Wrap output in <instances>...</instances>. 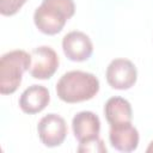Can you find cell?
<instances>
[{
    "label": "cell",
    "mask_w": 153,
    "mask_h": 153,
    "mask_svg": "<svg viewBox=\"0 0 153 153\" xmlns=\"http://www.w3.org/2000/svg\"><path fill=\"white\" fill-rule=\"evenodd\" d=\"M98 78L84 71H69L56 82L57 97L65 103H80L92 99L99 91Z\"/></svg>",
    "instance_id": "6da1fadb"
},
{
    "label": "cell",
    "mask_w": 153,
    "mask_h": 153,
    "mask_svg": "<svg viewBox=\"0 0 153 153\" xmlns=\"http://www.w3.org/2000/svg\"><path fill=\"white\" fill-rule=\"evenodd\" d=\"M74 13L73 0H43L33 13V23L42 33L56 35Z\"/></svg>",
    "instance_id": "7a4b0ae2"
},
{
    "label": "cell",
    "mask_w": 153,
    "mask_h": 153,
    "mask_svg": "<svg viewBox=\"0 0 153 153\" xmlns=\"http://www.w3.org/2000/svg\"><path fill=\"white\" fill-rule=\"evenodd\" d=\"M30 65L31 55L25 50L16 49L4 54L0 59V93H14Z\"/></svg>",
    "instance_id": "3957f363"
},
{
    "label": "cell",
    "mask_w": 153,
    "mask_h": 153,
    "mask_svg": "<svg viewBox=\"0 0 153 153\" xmlns=\"http://www.w3.org/2000/svg\"><path fill=\"white\" fill-rule=\"evenodd\" d=\"M108 84L115 90H129L137 80V69L128 59H115L106 67Z\"/></svg>",
    "instance_id": "277c9868"
},
{
    "label": "cell",
    "mask_w": 153,
    "mask_h": 153,
    "mask_svg": "<svg viewBox=\"0 0 153 153\" xmlns=\"http://www.w3.org/2000/svg\"><path fill=\"white\" fill-rule=\"evenodd\" d=\"M31 65L29 72L32 78L45 80L51 78L59 68V56L56 51L47 45H41L31 50Z\"/></svg>",
    "instance_id": "5b68a950"
},
{
    "label": "cell",
    "mask_w": 153,
    "mask_h": 153,
    "mask_svg": "<svg viewBox=\"0 0 153 153\" xmlns=\"http://www.w3.org/2000/svg\"><path fill=\"white\" fill-rule=\"evenodd\" d=\"M37 133L41 142L47 147L60 146L67 136V124L63 117L56 114L43 116L37 124Z\"/></svg>",
    "instance_id": "8992f818"
},
{
    "label": "cell",
    "mask_w": 153,
    "mask_h": 153,
    "mask_svg": "<svg viewBox=\"0 0 153 153\" xmlns=\"http://www.w3.org/2000/svg\"><path fill=\"white\" fill-rule=\"evenodd\" d=\"M62 50L71 61L82 62L91 57L93 44L86 33L81 31H71L62 38Z\"/></svg>",
    "instance_id": "52a82bcc"
},
{
    "label": "cell",
    "mask_w": 153,
    "mask_h": 153,
    "mask_svg": "<svg viewBox=\"0 0 153 153\" xmlns=\"http://www.w3.org/2000/svg\"><path fill=\"white\" fill-rule=\"evenodd\" d=\"M109 140L115 149L128 153L137 148L140 136L137 129L131 124V122H128L110 126Z\"/></svg>",
    "instance_id": "ba28073f"
},
{
    "label": "cell",
    "mask_w": 153,
    "mask_h": 153,
    "mask_svg": "<svg viewBox=\"0 0 153 153\" xmlns=\"http://www.w3.org/2000/svg\"><path fill=\"white\" fill-rule=\"evenodd\" d=\"M50 102V93L42 85H31L24 90L19 98V106L23 112L33 115L47 108Z\"/></svg>",
    "instance_id": "9c48e42d"
},
{
    "label": "cell",
    "mask_w": 153,
    "mask_h": 153,
    "mask_svg": "<svg viewBox=\"0 0 153 153\" xmlns=\"http://www.w3.org/2000/svg\"><path fill=\"white\" fill-rule=\"evenodd\" d=\"M72 129L79 142L94 139L100 131L99 117L92 111H80L72 120Z\"/></svg>",
    "instance_id": "30bf717a"
},
{
    "label": "cell",
    "mask_w": 153,
    "mask_h": 153,
    "mask_svg": "<svg viewBox=\"0 0 153 153\" xmlns=\"http://www.w3.org/2000/svg\"><path fill=\"white\" fill-rule=\"evenodd\" d=\"M104 115L110 126L131 122V105L127 99L122 97H111L104 105Z\"/></svg>",
    "instance_id": "8fae6325"
},
{
    "label": "cell",
    "mask_w": 153,
    "mask_h": 153,
    "mask_svg": "<svg viewBox=\"0 0 153 153\" xmlns=\"http://www.w3.org/2000/svg\"><path fill=\"white\" fill-rule=\"evenodd\" d=\"M106 147L104 145V141L97 136L94 139L84 141V142H79V147H78V152L80 153H87V152H92V153H106Z\"/></svg>",
    "instance_id": "7c38bea8"
},
{
    "label": "cell",
    "mask_w": 153,
    "mask_h": 153,
    "mask_svg": "<svg viewBox=\"0 0 153 153\" xmlns=\"http://www.w3.org/2000/svg\"><path fill=\"white\" fill-rule=\"evenodd\" d=\"M27 0H0V13L2 16L16 14Z\"/></svg>",
    "instance_id": "4fadbf2b"
},
{
    "label": "cell",
    "mask_w": 153,
    "mask_h": 153,
    "mask_svg": "<svg viewBox=\"0 0 153 153\" xmlns=\"http://www.w3.org/2000/svg\"><path fill=\"white\" fill-rule=\"evenodd\" d=\"M146 152H147V153H153V141H151V143H149V146L147 147Z\"/></svg>",
    "instance_id": "5bb4252c"
}]
</instances>
